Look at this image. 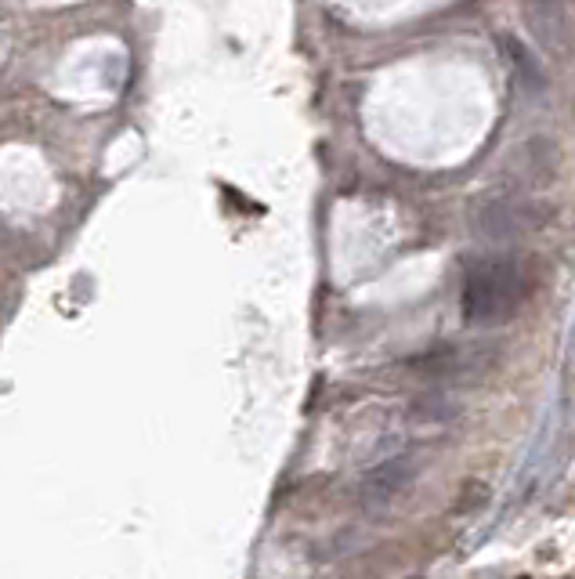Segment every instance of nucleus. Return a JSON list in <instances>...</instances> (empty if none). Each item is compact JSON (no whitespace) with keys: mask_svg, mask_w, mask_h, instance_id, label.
Instances as JSON below:
<instances>
[{"mask_svg":"<svg viewBox=\"0 0 575 579\" xmlns=\"http://www.w3.org/2000/svg\"><path fill=\"white\" fill-rule=\"evenodd\" d=\"M521 304V272L514 261H481L463 279V319L474 326H492L507 319Z\"/></svg>","mask_w":575,"mask_h":579,"instance_id":"obj_1","label":"nucleus"},{"mask_svg":"<svg viewBox=\"0 0 575 579\" xmlns=\"http://www.w3.org/2000/svg\"><path fill=\"white\" fill-rule=\"evenodd\" d=\"M550 214H554V210L528 207V203L521 200H489L478 207L474 225H478L481 236L503 239V236H518V232H532V228L547 225Z\"/></svg>","mask_w":575,"mask_h":579,"instance_id":"obj_2","label":"nucleus"},{"mask_svg":"<svg viewBox=\"0 0 575 579\" xmlns=\"http://www.w3.org/2000/svg\"><path fill=\"white\" fill-rule=\"evenodd\" d=\"M416 471H420V467H416L413 456H391V460L377 464L359 485L362 504L366 507H387L391 500H398V496L413 485Z\"/></svg>","mask_w":575,"mask_h":579,"instance_id":"obj_3","label":"nucleus"},{"mask_svg":"<svg viewBox=\"0 0 575 579\" xmlns=\"http://www.w3.org/2000/svg\"><path fill=\"white\" fill-rule=\"evenodd\" d=\"M525 22L550 55L572 51V19L561 0H525Z\"/></svg>","mask_w":575,"mask_h":579,"instance_id":"obj_4","label":"nucleus"},{"mask_svg":"<svg viewBox=\"0 0 575 579\" xmlns=\"http://www.w3.org/2000/svg\"><path fill=\"white\" fill-rule=\"evenodd\" d=\"M514 163L521 167V178H525L532 189H539V185H550V181H554V171H557L554 142H547V138H532V142H525L518 149Z\"/></svg>","mask_w":575,"mask_h":579,"instance_id":"obj_5","label":"nucleus"},{"mask_svg":"<svg viewBox=\"0 0 575 579\" xmlns=\"http://www.w3.org/2000/svg\"><path fill=\"white\" fill-rule=\"evenodd\" d=\"M503 51L510 55V66L518 69L521 84L528 87H543V69H539V62L532 58V51L521 44L518 37H503Z\"/></svg>","mask_w":575,"mask_h":579,"instance_id":"obj_6","label":"nucleus"},{"mask_svg":"<svg viewBox=\"0 0 575 579\" xmlns=\"http://www.w3.org/2000/svg\"><path fill=\"white\" fill-rule=\"evenodd\" d=\"M492 489L485 482H478V478H467V482L460 485V496H456L453 511L456 514H471V511H481V507L489 504Z\"/></svg>","mask_w":575,"mask_h":579,"instance_id":"obj_7","label":"nucleus"}]
</instances>
